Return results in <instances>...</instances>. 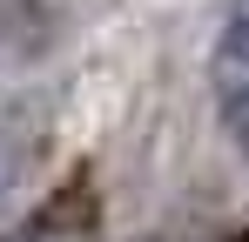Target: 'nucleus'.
Masks as SVG:
<instances>
[{
	"instance_id": "1",
	"label": "nucleus",
	"mask_w": 249,
	"mask_h": 242,
	"mask_svg": "<svg viewBox=\"0 0 249 242\" xmlns=\"http://www.w3.org/2000/svg\"><path fill=\"white\" fill-rule=\"evenodd\" d=\"M88 215H94L88 189H81V182H68L61 195H47L41 208H34L27 229H14V236H0V242H88V229H94Z\"/></svg>"
},
{
	"instance_id": "4",
	"label": "nucleus",
	"mask_w": 249,
	"mask_h": 242,
	"mask_svg": "<svg viewBox=\"0 0 249 242\" xmlns=\"http://www.w3.org/2000/svg\"><path fill=\"white\" fill-rule=\"evenodd\" d=\"M20 155H27V148H20V135H0V195L14 189V175H20Z\"/></svg>"
},
{
	"instance_id": "2",
	"label": "nucleus",
	"mask_w": 249,
	"mask_h": 242,
	"mask_svg": "<svg viewBox=\"0 0 249 242\" xmlns=\"http://www.w3.org/2000/svg\"><path fill=\"white\" fill-rule=\"evenodd\" d=\"M215 108H222V128H229V141L249 155V81L215 68Z\"/></svg>"
},
{
	"instance_id": "3",
	"label": "nucleus",
	"mask_w": 249,
	"mask_h": 242,
	"mask_svg": "<svg viewBox=\"0 0 249 242\" xmlns=\"http://www.w3.org/2000/svg\"><path fill=\"white\" fill-rule=\"evenodd\" d=\"M215 68H222V74H243V81H249V0H236L229 27H222V40H215Z\"/></svg>"
}]
</instances>
